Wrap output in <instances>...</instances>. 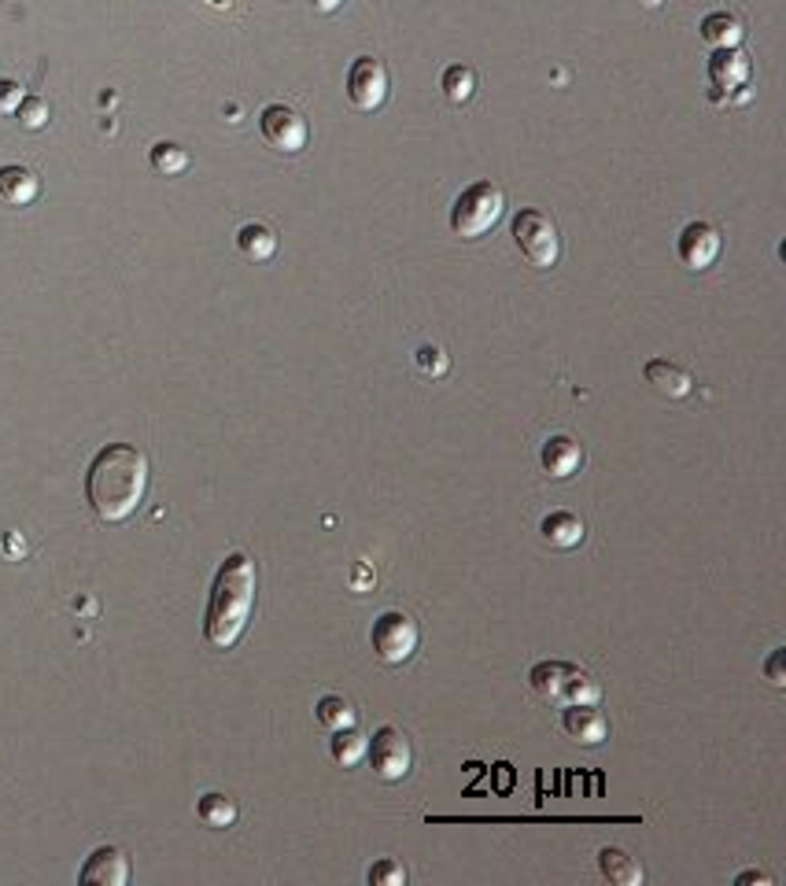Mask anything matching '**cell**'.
<instances>
[{"label":"cell","mask_w":786,"mask_h":886,"mask_svg":"<svg viewBox=\"0 0 786 886\" xmlns=\"http://www.w3.org/2000/svg\"><path fill=\"white\" fill-rule=\"evenodd\" d=\"M514 244L520 247L528 263L539 266V270H551L562 255V233H557V222L551 215L536 211V207H520L514 218Z\"/></svg>","instance_id":"obj_5"},{"label":"cell","mask_w":786,"mask_h":886,"mask_svg":"<svg viewBox=\"0 0 786 886\" xmlns=\"http://www.w3.org/2000/svg\"><path fill=\"white\" fill-rule=\"evenodd\" d=\"M642 377H647V385L653 388V392L668 396V399H684V396H690V388H695V377H690L679 362H668V359H650L647 369H642Z\"/></svg>","instance_id":"obj_15"},{"label":"cell","mask_w":786,"mask_h":886,"mask_svg":"<svg viewBox=\"0 0 786 886\" xmlns=\"http://www.w3.org/2000/svg\"><path fill=\"white\" fill-rule=\"evenodd\" d=\"M388 89H392L388 66L377 56H358L352 71H347V100L358 111H377L388 100Z\"/></svg>","instance_id":"obj_9"},{"label":"cell","mask_w":786,"mask_h":886,"mask_svg":"<svg viewBox=\"0 0 786 886\" xmlns=\"http://www.w3.org/2000/svg\"><path fill=\"white\" fill-rule=\"evenodd\" d=\"M599 872L617 886H639L642 879H647V872H642V864L636 861V857L617 850V846L599 850Z\"/></svg>","instance_id":"obj_19"},{"label":"cell","mask_w":786,"mask_h":886,"mask_svg":"<svg viewBox=\"0 0 786 886\" xmlns=\"http://www.w3.org/2000/svg\"><path fill=\"white\" fill-rule=\"evenodd\" d=\"M720 247H724V236H720L713 222H690L684 226V233H679L676 255L687 270H709V266L716 263Z\"/></svg>","instance_id":"obj_10"},{"label":"cell","mask_w":786,"mask_h":886,"mask_svg":"<svg viewBox=\"0 0 786 886\" xmlns=\"http://www.w3.org/2000/svg\"><path fill=\"white\" fill-rule=\"evenodd\" d=\"M366 757L373 776L384 779V784H400V779L410 776V765H414L410 739H406L400 728H392V724L373 731V739L366 742Z\"/></svg>","instance_id":"obj_7"},{"label":"cell","mask_w":786,"mask_h":886,"mask_svg":"<svg viewBox=\"0 0 786 886\" xmlns=\"http://www.w3.org/2000/svg\"><path fill=\"white\" fill-rule=\"evenodd\" d=\"M539 462H543V473L554 476V481H565L584 465V447L573 440V436H551L539 451Z\"/></svg>","instance_id":"obj_14"},{"label":"cell","mask_w":786,"mask_h":886,"mask_svg":"<svg viewBox=\"0 0 786 886\" xmlns=\"http://www.w3.org/2000/svg\"><path fill=\"white\" fill-rule=\"evenodd\" d=\"M15 116H19V126L23 130H45L49 126V100H41V97H23V104L15 108Z\"/></svg>","instance_id":"obj_26"},{"label":"cell","mask_w":786,"mask_h":886,"mask_svg":"<svg viewBox=\"0 0 786 886\" xmlns=\"http://www.w3.org/2000/svg\"><path fill=\"white\" fill-rule=\"evenodd\" d=\"M259 130H262V137H267V145L285 151V156H296V151L307 148V141H310L307 119H303L296 108H288V104H270V108H262Z\"/></svg>","instance_id":"obj_8"},{"label":"cell","mask_w":786,"mask_h":886,"mask_svg":"<svg viewBox=\"0 0 786 886\" xmlns=\"http://www.w3.org/2000/svg\"><path fill=\"white\" fill-rule=\"evenodd\" d=\"M19 104H23V89H19V82L4 78V82H0V111H4V116H12Z\"/></svg>","instance_id":"obj_29"},{"label":"cell","mask_w":786,"mask_h":886,"mask_svg":"<svg viewBox=\"0 0 786 886\" xmlns=\"http://www.w3.org/2000/svg\"><path fill=\"white\" fill-rule=\"evenodd\" d=\"M196 816H200L207 827H233L236 824V802L225 794H204L200 802H196Z\"/></svg>","instance_id":"obj_24"},{"label":"cell","mask_w":786,"mask_h":886,"mask_svg":"<svg viewBox=\"0 0 786 886\" xmlns=\"http://www.w3.org/2000/svg\"><path fill=\"white\" fill-rule=\"evenodd\" d=\"M369 643H373V654L388 665H403L410 662L414 651L421 643V628L410 614H400V609H388L373 621V632H369Z\"/></svg>","instance_id":"obj_6"},{"label":"cell","mask_w":786,"mask_h":886,"mask_svg":"<svg viewBox=\"0 0 786 886\" xmlns=\"http://www.w3.org/2000/svg\"><path fill=\"white\" fill-rule=\"evenodd\" d=\"M764 676H769L772 688H786V676H783V651H772V657L764 662Z\"/></svg>","instance_id":"obj_30"},{"label":"cell","mask_w":786,"mask_h":886,"mask_svg":"<svg viewBox=\"0 0 786 886\" xmlns=\"http://www.w3.org/2000/svg\"><path fill=\"white\" fill-rule=\"evenodd\" d=\"M539 532H543V539L551 543V547H557V550L580 547L584 536H587L584 521L576 518V513H569V510H554V513H546V518H543V525H539Z\"/></svg>","instance_id":"obj_18"},{"label":"cell","mask_w":786,"mask_h":886,"mask_svg":"<svg viewBox=\"0 0 786 886\" xmlns=\"http://www.w3.org/2000/svg\"><path fill=\"white\" fill-rule=\"evenodd\" d=\"M506 215V193L495 181H472L469 189H462V196L451 207V230L462 241H477V236L491 233L499 226V218Z\"/></svg>","instance_id":"obj_4"},{"label":"cell","mask_w":786,"mask_h":886,"mask_svg":"<svg viewBox=\"0 0 786 886\" xmlns=\"http://www.w3.org/2000/svg\"><path fill=\"white\" fill-rule=\"evenodd\" d=\"M406 883V869L392 857H381V861L369 869V886H403Z\"/></svg>","instance_id":"obj_27"},{"label":"cell","mask_w":786,"mask_h":886,"mask_svg":"<svg viewBox=\"0 0 786 886\" xmlns=\"http://www.w3.org/2000/svg\"><path fill=\"white\" fill-rule=\"evenodd\" d=\"M148 491V454L134 444H108L97 451L85 473V499L93 513L108 525L126 521L145 502Z\"/></svg>","instance_id":"obj_1"},{"label":"cell","mask_w":786,"mask_h":886,"mask_svg":"<svg viewBox=\"0 0 786 886\" xmlns=\"http://www.w3.org/2000/svg\"><path fill=\"white\" fill-rule=\"evenodd\" d=\"M78 883L126 886L130 883V857H126V850H119V846H100V850H93L89 857H85V864L78 872Z\"/></svg>","instance_id":"obj_11"},{"label":"cell","mask_w":786,"mask_h":886,"mask_svg":"<svg viewBox=\"0 0 786 886\" xmlns=\"http://www.w3.org/2000/svg\"><path fill=\"white\" fill-rule=\"evenodd\" d=\"M37 193H41V181H37V174L30 167H0V199L4 204H12V207H26V204H34Z\"/></svg>","instance_id":"obj_17"},{"label":"cell","mask_w":786,"mask_h":886,"mask_svg":"<svg viewBox=\"0 0 786 886\" xmlns=\"http://www.w3.org/2000/svg\"><path fill=\"white\" fill-rule=\"evenodd\" d=\"M562 728L565 736L580 747H599V742L610 739V720L599 706H565L562 709Z\"/></svg>","instance_id":"obj_12"},{"label":"cell","mask_w":786,"mask_h":886,"mask_svg":"<svg viewBox=\"0 0 786 886\" xmlns=\"http://www.w3.org/2000/svg\"><path fill=\"white\" fill-rule=\"evenodd\" d=\"M735 883H738V886H750V883H772V875H764V872H742Z\"/></svg>","instance_id":"obj_31"},{"label":"cell","mask_w":786,"mask_h":886,"mask_svg":"<svg viewBox=\"0 0 786 886\" xmlns=\"http://www.w3.org/2000/svg\"><path fill=\"white\" fill-rule=\"evenodd\" d=\"M236 247H241L244 259L267 263V259H273V252H278V233H273L267 222H248V226H241V233H236Z\"/></svg>","instance_id":"obj_20"},{"label":"cell","mask_w":786,"mask_h":886,"mask_svg":"<svg viewBox=\"0 0 786 886\" xmlns=\"http://www.w3.org/2000/svg\"><path fill=\"white\" fill-rule=\"evenodd\" d=\"M443 97L451 104H466L472 100V93H477V71L466 63H451L447 71H443Z\"/></svg>","instance_id":"obj_22"},{"label":"cell","mask_w":786,"mask_h":886,"mask_svg":"<svg viewBox=\"0 0 786 886\" xmlns=\"http://www.w3.org/2000/svg\"><path fill=\"white\" fill-rule=\"evenodd\" d=\"M447 366H451V362H447V355H443L440 348H432V344H429V348H421V351H418V369H425V374H435V377H440V374H447Z\"/></svg>","instance_id":"obj_28"},{"label":"cell","mask_w":786,"mask_h":886,"mask_svg":"<svg viewBox=\"0 0 786 886\" xmlns=\"http://www.w3.org/2000/svg\"><path fill=\"white\" fill-rule=\"evenodd\" d=\"M310 4H315V12L329 15V12H336V8L344 4V0H310Z\"/></svg>","instance_id":"obj_32"},{"label":"cell","mask_w":786,"mask_h":886,"mask_svg":"<svg viewBox=\"0 0 786 886\" xmlns=\"http://www.w3.org/2000/svg\"><path fill=\"white\" fill-rule=\"evenodd\" d=\"M315 717H318V724H326L329 731H340V728H352V724L358 720V713L352 702L340 699V694H326V699H318Z\"/></svg>","instance_id":"obj_23"},{"label":"cell","mask_w":786,"mask_h":886,"mask_svg":"<svg viewBox=\"0 0 786 886\" xmlns=\"http://www.w3.org/2000/svg\"><path fill=\"white\" fill-rule=\"evenodd\" d=\"M698 34H702V41L713 45V49H738L746 37V23L732 12H709L702 23H698Z\"/></svg>","instance_id":"obj_16"},{"label":"cell","mask_w":786,"mask_h":886,"mask_svg":"<svg viewBox=\"0 0 786 886\" xmlns=\"http://www.w3.org/2000/svg\"><path fill=\"white\" fill-rule=\"evenodd\" d=\"M251 609H255V561L241 555V550H233L222 561V569H218L211 598H207L204 614L207 643L218 646V651H230L244 635V628H248Z\"/></svg>","instance_id":"obj_2"},{"label":"cell","mask_w":786,"mask_h":886,"mask_svg":"<svg viewBox=\"0 0 786 886\" xmlns=\"http://www.w3.org/2000/svg\"><path fill=\"white\" fill-rule=\"evenodd\" d=\"M366 742L369 739L352 724V728L333 731V739H329V754H333V761L340 768H355V765H363V761H366Z\"/></svg>","instance_id":"obj_21"},{"label":"cell","mask_w":786,"mask_h":886,"mask_svg":"<svg viewBox=\"0 0 786 886\" xmlns=\"http://www.w3.org/2000/svg\"><path fill=\"white\" fill-rule=\"evenodd\" d=\"M148 159H151V170H156V174H167V178L182 174V170L188 167V151L182 145H174V141H159Z\"/></svg>","instance_id":"obj_25"},{"label":"cell","mask_w":786,"mask_h":886,"mask_svg":"<svg viewBox=\"0 0 786 886\" xmlns=\"http://www.w3.org/2000/svg\"><path fill=\"white\" fill-rule=\"evenodd\" d=\"M214 8H230V0H211Z\"/></svg>","instance_id":"obj_33"},{"label":"cell","mask_w":786,"mask_h":886,"mask_svg":"<svg viewBox=\"0 0 786 886\" xmlns=\"http://www.w3.org/2000/svg\"><path fill=\"white\" fill-rule=\"evenodd\" d=\"M750 56L742 49H716L709 56V82L716 85V89H742L746 82H750Z\"/></svg>","instance_id":"obj_13"},{"label":"cell","mask_w":786,"mask_h":886,"mask_svg":"<svg viewBox=\"0 0 786 886\" xmlns=\"http://www.w3.org/2000/svg\"><path fill=\"white\" fill-rule=\"evenodd\" d=\"M528 683L543 702L565 709V706H599L602 683L591 672L573 662H539L528 672Z\"/></svg>","instance_id":"obj_3"}]
</instances>
